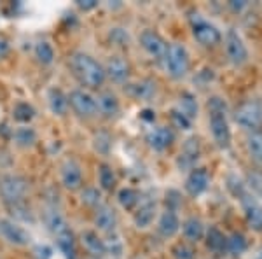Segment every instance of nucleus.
Listing matches in <instances>:
<instances>
[{
	"label": "nucleus",
	"instance_id": "1",
	"mask_svg": "<svg viewBox=\"0 0 262 259\" xmlns=\"http://www.w3.org/2000/svg\"><path fill=\"white\" fill-rule=\"evenodd\" d=\"M70 67L74 70V75L79 79V83L86 88H91V90L100 88L105 77H107L103 67L86 53H75L70 58Z\"/></svg>",
	"mask_w": 262,
	"mask_h": 259
},
{
	"label": "nucleus",
	"instance_id": "2",
	"mask_svg": "<svg viewBox=\"0 0 262 259\" xmlns=\"http://www.w3.org/2000/svg\"><path fill=\"white\" fill-rule=\"evenodd\" d=\"M210 110V128H212L213 140L221 149H227L231 146V130L226 119L227 105L221 96H212L208 100Z\"/></svg>",
	"mask_w": 262,
	"mask_h": 259
},
{
	"label": "nucleus",
	"instance_id": "3",
	"mask_svg": "<svg viewBox=\"0 0 262 259\" xmlns=\"http://www.w3.org/2000/svg\"><path fill=\"white\" fill-rule=\"evenodd\" d=\"M163 60L168 75H171L173 79H182L189 72V53L182 44H168Z\"/></svg>",
	"mask_w": 262,
	"mask_h": 259
},
{
	"label": "nucleus",
	"instance_id": "4",
	"mask_svg": "<svg viewBox=\"0 0 262 259\" xmlns=\"http://www.w3.org/2000/svg\"><path fill=\"white\" fill-rule=\"evenodd\" d=\"M234 121L248 131H259L262 126V105L257 100H247L236 109Z\"/></svg>",
	"mask_w": 262,
	"mask_h": 259
},
{
	"label": "nucleus",
	"instance_id": "5",
	"mask_svg": "<svg viewBox=\"0 0 262 259\" xmlns=\"http://www.w3.org/2000/svg\"><path fill=\"white\" fill-rule=\"evenodd\" d=\"M189 21H191L194 39L200 42L201 46H215L221 42L222 35H221V32L217 30V27H213L212 23H208L200 12H191Z\"/></svg>",
	"mask_w": 262,
	"mask_h": 259
},
{
	"label": "nucleus",
	"instance_id": "6",
	"mask_svg": "<svg viewBox=\"0 0 262 259\" xmlns=\"http://www.w3.org/2000/svg\"><path fill=\"white\" fill-rule=\"evenodd\" d=\"M28 184L23 177L19 175H4L0 177V194L7 203L18 205L23 202V198L27 196Z\"/></svg>",
	"mask_w": 262,
	"mask_h": 259
},
{
	"label": "nucleus",
	"instance_id": "7",
	"mask_svg": "<svg viewBox=\"0 0 262 259\" xmlns=\"http://www.w3.org/2000/svg\"><path fill=\"white\" fill-rule=\"evenodd\" d=\"M226 53H227V58L232 65L239 67L243 65L245 62L248 60V49L245 46L243 39L239 37V33L231 28L227 30V35H226Z\"/></svg>",
	"mask_w": 262,
	"mask_h": 259
},
{
	"label": "nucleus",
	"instance_id": "8",
	"mask_svg": "<svg viewBox=\"0 0 262 259\" xmlns=\"http://www.w3.org/2000/svg\"><path fill=\"white\" fill-rule=\"evenodd\" d=\"M239 203L243 207L245 212V219H247L248 226H250L253 231H262V203L259 202V198L253 196L247 191L242 198H239Z\"/></svg>",
	"mask_w": 262,
	"mask_h": 259
},
{
	"label": "nucleus",
	"instance_id": "9",
	"mask_svg": "<svg viewBox=\"0 0 262 259\" xmlns=\"http://www.w3.org/2000/svg\"><path fill=\"white\" fill-rule=\"evenodd\" d=\"M69 105L79 114L81 117H93L96 114V102L95 96H91L84 90H74L69 95Z\"/></svg>",
	"mask_w": 262,
	"mask_h": 259
},
{
	"label": "nucleus",
	"instance_id": "10",
	"mask_svg": "<svg viewBox=\"0 0 262 259\" xmlns=\"http://www.w3.org/2000/svg\"><path fill=\"white\" fill-rule=\"evenodd\" d=\"M0 236L12 245H18V247L27 245L30 240L28 233L11 219H0Z\"/></svg>",
	"mask_w": 262,
	"mask_h": 259
},
{
	"label": "nucleus",
	"instance_id": "11",
	"mask_svg": "<svg viewBox=\"0 0 262 259\" xmlns=\"http://www.w3.org/2000/svg\"><path fill=\"white\" fill-rule=\"evenodd\" d=\"M140 44L152 58H158V60H163L164 53L168 49V44L164 42V39L154 30H143L140 33Z\"/></svg>",
	"mask_w": 262,
	"mask_h": 259
},
{
	"label": "nucleus",
	"instance_id": "12",
	"mask_svg": "<svg viewBox=\"0 0 262 259\" xmlns=\"http://www.w3.org/2000/svg\"><path fill=\"white\" fill-rule=\"evenodd\" d=\"M210 184V173L205 168H192L189 173L187 181H185V191L191 196H200L208 189Z\"/></svg>",
	"mask_w": 262,
	"mask_h": 259
},
{
	"label": "nucleus",
	"instance_id": "13",
	"mask_svg": "<svg viewBox=\"0 0 262 259\" xmlns=\"http://www.w3.org/2000/svg\"><path fill=\"white\" fill-rule=\"evenodd\" d=\"M200 160V140L191 137L184 142L179 156V167L182 170H192L196 161Z\"/></svg>",
	"mask_w": 262,
	"mask_h": 259
},
{
	"label": "nucleus",
	"instance_id": "14",
	"mask_svg": "<svg viewBox=\"0 0 262 259\" xmlns=\"http://www.w3.org/2000/svg\"><path fill=\"white\" fill-rule=\"evenodd\" d=\"M61 182L70 191L79 189L82 186V170L74 160H67L61 165Z\"/></svg>",
	"mask_w": 262,
	"mask_h": 259
},
{
	"label": "nucleus",
	"instance_id": "15",
	"mask_svg": "<svg viewBox=\"0 0 262 259\" xmlns=\"http://www.w3.org/2000/svg\"><path fill=\"white\" fill-rule=\"evenodd\" d=\"M173 131L168 126H158V128L150 130L147 133V144L150 146V149L154 151H164L173 144Z\"/></svg>",
	"mask_w": 262,
	"mask_h": 259
},
{
	"label": "nucleus",
	"instance_id": "16",
	"mask_svg": "<svg viewBox=\"0 0 262 259\" xmlns=\"http://www.w3.org/2000/svg\"><path fill=\"white\" fill-rule=\"evenodd\" d=\"M105 75H108L114 83H126L129 77V65L124 58L112 56L108 58L107 65H105Z\"/></svg>",
	"mask_w": 262,
	"mask_h": 259
},
{
	"label": "nucleus",
	"instance_id": "17",
	"mask_svg": "<svg viewBox=\"0 0 262 259\" xmlns=\"http://www.w3.org/2000/svg\"><path fill=\"white\" fill-rule=\"evenodd\" d=\"M95 224L100 231L114 233L117 228V215L108 205H100L95 210Z\"/></svg>",
	"mask_w": 262,
	"mask_h": 259
},
{
	"label": "nucleus",
	"instance_id": "18",
	"mask_svg": "<svg viewBox=\"0 0 262 259\" xmlns=\"http://www.w3.org/2000/svg\"><path fill=\"white\" fill-rule=\"evenodd\" d=\"M95 102H96V112H100L103 117H116L121 110L119 100H117V96L114 93L108 91L100 93L95 98Z\"/></svg>",
	"mask_w": 262,
	"mask_h": 259
},
{
	"label": "nucleus",
	"instance_id": "19",
	"mask_svg": "<svg viewBox=\"0 0 262 259\" xmlns=\"http://www.w3.org/2000/svg\"><path fill=\"white\" fill-rule=\"evenodd\" d=\"M180 229V221L179 215L175 214V210L166 209L159 217L158 223V231L161 233V236L164 238H171L173 235H177V231Z\"/></svg>",
	"mask_w": 262,
	"mask_h": 259
},
{
	"label": "nucleus",
	"instance_id": "20",
	"mask_svg": "<svg viewBox=\"0 0 262 259\" xmlns=\"http://www.w3.org/2000/svg\"><path fill=\"white\" fill-rule=\"evenodd\" d=\"M81 242H82L84 249H86L88 252L91 254V256L101 257V256H105V254H107V249H105V242L101 240L95 231H91V229H86V231L81 233Z\"/></svg>",
	"mask_w": 262,
	"mask_h": 259
},
{
	"label": "nucleus",
	"instance_id": "21",
	"mask_svg": "<svg viewBox=\"0 0 262 259\" xmlns=\"http://www.w3.org/2000/svg\"><path fill=\"white\" fill-rule=\"evenodd\" d=\"M182 231H184V236L189 244H196L200 242L203 236H205V226H203L201 219L198 217H189L182 224Z\"/></svg>",
	"mask_w": 262,
	"mask_h": 259
},
{
	"label": "nucleus",
	"instance_id": "22",
	"mask_svg": "<svg viewBox=\"0 0 262 259\" xmlns=\"http://www.w3.org/2000/svg\"><path fill=\"white\" fill-rule=\"evenodd\" d=\"M156 217V203L147 202L140 205V209L135 212V226L145 229L152 224V221Z\"/></svg>",
	"mask_w": 262,
	"mask_h": 259
},
{
	"label": "nucleus",
	"instance_id": "23",
	"mask_svg": "<svg viewBox=\"0 0 262 259\" xmlns=\"http://www.w3.org/2000/svg\"><path fill=\"white\" fill-rule=\"evenodd\" d=\"M46 224H48L49 231L53 233L54 236H60V235H63V233L70 231L65 217H63L58 210H49L48 214H46Z\"/></svg>",
	"mask_w": 262,
	"mask_h": 259
},
{
	"label": "nucleus",
	"instance_id": "24",
	"mask_svg": "<svg viewBox=\"0 0 262 259\" xmlns=\"http://www.w3.org/2000/svg\"><path fill=\"white\" fill-rule=\"evenodd\" d=\"M48 98H49L51 110H53L56 116H65L67 109H69V96H67L61 90H56V88H53V90L49 91Z\"/></svg>",
	"mask_w": 262,
	"mask_h": 259
},
{
	"label": "nucleus",
	"instance_id": "25",
	"mask_svg": "<svg viewBox=\"0 0 262 259\" xmlns=\"http://www.w3.org/2000/svg\"><path fill=\"white\" fill-rule=\"evenodd\" d=\"M247 149L250 158L262 167V131H250L247 137Z\"/></svg>",
	"mask_w": 262,
	"mask_h": 259
},
{
	"label": "nucleus",
	"instance_id": "26",
	"mask_svg": "<svg viewBox=\"0 0 262 259\" xmlns=\"http://www.w3.org/2000/svg\"><path fill=\"white\" fill-rule=\"evenodd\" d=\"M226 242L227 238L219 228H210V231L206 233V245L215 254H222L226 250Z\"/></svg>",
	"mask_w": 262,
	"mask_h": 259
},
{
	"label": "nucleus",
	"instance_id": "27",
	"mask_svg": "<svg viewBox=\"0 0 262 259\" xmlns=\"http://www.w3.org/2000/svg\"><path fill=\"white\" fill-rule=\"evenodd\" d=\"M175 110H179L182 116H185L187 119L192 121L194 117L198 116V102L191 93H184L179 100V107H177Z\"/></svg>",
	"mask_w": 262,
	"mask_h": 259
},
{
	"label": "nucleus",
	"instance_id": "28",
	"mask_svg": "<svg viewBox=\"0 0 262 259\" xmlns=\"http://www.w3.org/2000/svg\"><path fill=\"white\" fill-rule=\"evenodd\" d=\"M129 93L138 100H149L156 95V83H152V81H149V79L140 81V83H137V84L131 86Z\"/></svg>",
	"mask_w": 262,
	"mask_h": 259
},
{
	"label": "nucleus",
	"instance_id": "29",
	"mask_svg": "<svg viewBox=\"0 0 262 259\" xmlns=\"http://www.w3.org/2000/svg\"><path fill=\"white\" fill-rule=\"evenodd\" d=\"M56 242H58V247L63 252V256L67 259H75V238H74V233L72 231H67L63 235L56 236Z\"/></svg>",
	"mask_w": 262,
	"mask_h": 259
},
{
	"label": "nucleus",
	"instance_id": "30",
	"mask_svg": "<svg viewBox=\"0 0 262 259\" xmlns=\"http://www.w3.org/2000/svg\"><path fill=\"white\" fill-rule=\"evenodd\" d=\"M226 250L232 254V256H242L245 250H247V238H245L242 233H232L226 242Z\"/></svg>",
	"mask_w": 262,
	"mask_h": 259
},
{
	"label": "nucleus",
	"instance_id": "31",
	"mask_svg": "<svg viewBox=\"0 0 262 259\" xmlns=\"http://www.w3.org/2000/svg\"><path fill=\"white\" fill-rule=\"evenodd\" d=\"M117 200H119L121 207L126 210H133L135 207L138 205V202H140V194H138V191L131 189V188H124L119 191V194H117Z\"/></svg>",
	"mask_w": 262,
	"mask_h": 259
},
{
	"label": "nucleus",
	"instance_id": "32",
	"mask_svg": "<svg viewBox=\"0 0 262 259\" xmlns=\"http://www.w3.org/2000/svg\"><path fill=\"white\" fill-rule=\"evenodd\" d=\"M12 116H14V119L19 123H28L33 119L35 110H33L32 105L27 104V102H19V104H16L14 110H12Z\"/></svg>",
	"mask_w": 262,
	"mask_h": 259
},
{
	"label": "nucleus",
	"instance_id": "33",
	"mask_svg": "<svg viewBox=\"0 0 262 259\" xmlns=\"http://www.w3.org/2000/svg\"><path fill=\"white\" fill-rule=\"evenodd\" d=\"M35 56L42 65H51L54 60V49L49 42H39L35 46Z\"/></svg>",
	"mask_w": 262,
	"mask_h": 259
},
{
	"label": "nucleus",
	"instance_id": "34",
	"mask_svg": "<svg viewBox=\"0 0 262 259\" xmlns=\"http://www.w3.org/2000/svg\"><path fill=\"white\" fill-rule=\"evenodd\" d=\"M98 177H100L101 189H105V191H112L114 189V186H116V173H114L112 167H108V165H101L100 172H98Z\"/></svg>",
	"mask_w": 262,
	"mask_h": 259
},
{
	"label": "nucleus",
	"instance_id": "35",
	"mask_svg": "<svg viewBox=\"0 0 262 259\" xmlns=\"http://www.w3.org/2000/svg\"><path fill=\"white\" fill-rule=\"evenodd\" d=\"M14 140L21 147H32L37 142V135L32 128H18L14 131Z\"/></svg>",
	"mask_w": 262,
	"mask_h": 259
},
{
	"label": "nucleus",
	"instance_id": "36",
	"mask_svg": "<svg viewBox=\"0 0 262 259\" xmlns=\"http://www.w3.org/2000/svg\"><path fill=\"white\" fill-rule=\"evenodd\" d=\"M227 189L231 191L232 196L239 200L245 193H247V184H245L236 173H229V175H227Z\"/></svg>",
	"mask_w": 262,
	"mask_h": 259
},
{
	"label": "nucleus",
	"instance_id": "37",
	"mask_svg": "<svg viewBox=\"0 0 262 259\" xmlns=\"http://www.w3.org/2000/svg\"><path fill=\"white\" fill-rule=\"evenodd\" d=\"M171 254L175 259H196V250H194L191 244H185V242L177 244L171 249Z\"/></svg>",
	"mask_w": 262,
	"mask_h": 259
},
{
	"label": "nucleus",
	"instance_id": "38",
	"mask_svg": "<svg viewBox=\"0 0 262 259\" xmlns=\"http://www.w3.org/2000/svg\"><path fill=\"white\" fill-rule=\"evenodd\" d=\"M81 200H82L84 205H88V207H100L101 194H100V191H98V189H95V188H86V189L82 191Z\"/></svg>",
	"mask_w": 262,
	"mask_h": 259
},
{
	"label": "nucleus",
	"instance_id": "39",
	"mask_svg": "<svg viewBox=\"0 0 262 259\" xmlns=\"http://www.w3.org/2000/svg\"><path fill=\"white\" fill-rule=\"evenodd\" d=\"M248 186L257 196H262V173L250 172L248 173Z\"/></svg>",
	"mask_w": 262,
	"mask_h": 259
},
{
	"label": "nucleus",
	"instance_id": "40",
	"mask_svg": "<svg viewBox=\"0 0 262 259\" xmlns=\"http://www.w3.org/2000/svg\"><path fill=\"white\" fill-rule=\"evenodd\" d=\"M171 121H173V125L177 126V128H180V130H189L191 128V119H187L185 116H182V114L179 112V110H171Z\"/></svg>",
	"mask_w": 262,
	"mask_h": 259
},
{
	"label": "nucleus",
	"instance_id": "41",
	"mask_svg": "<svg viewBox=\"0 0 262 259\" xmlns=\"http://www.w3.org/2000/svg\"><path fill=\"white\" fill-rule=\"evenodd\" d=\"M108 235L112 236L108 242H105V249H107V252L111 250L112 254H116V256H119L121 254V250H122V244H121V240H119V236L116 235V231L114 233H108Z\"/></svg>",
	"mask_w": 262,
	"mask_h": 259
},
{
	"label": "nucleus",
	"instance_id": "42",
	"mask_svg": "<svg viewBox=\"0 0 262 259\" xmlns=\"http://www.w3.org/2000/svg\"><path fill=\"white\" fill-rule=\"evenodd\" d=\"M77 6L81 7V9L88 11V9H93V7L98 6V2H96V0H77Z\"/></svg>",
	"mask_w": 262,
	"mask_h": 259
},
{
	"label": "nucleus",
	"instance_id": "43",
	"mask_svg": "<svg viewBox=\"0 0 262 259\" xmlns=\"http://www.w3.org/2000/svg\"><path fill=\"white\" fill-rule=\"evenodd\" d=\"M229 6H231V9H232V11L239 12L242 9H245V7H247L248 4H247V2H229Z\"/></svg>",
	"mask_w": 262,
	"mask_h": 259
},
{
	"label": "nucleus",
	"instance_id": "44",
	"mask_svg": "<svg viewBox=\"0 0 262 259\" xmlns=\"http://www.w3.org/2000/svg\"><path fill=\"white\" fill-rule=\"evenodd\" d=\"M7 51H9V46H7V42L0 39V60H2V58L6 56V54H7Z\"/></svg>",
	"mask_w": 262,
	"mask_h": 259
},
{
	"label": "nucleus",
	"instance_id": "45",
	"mask_svg": "<svg viewBox=\"0 0 262 259\" xmlns=\"http://www.w3.org/2000/svg\"><path fill=\"white\" fill-rule=\"evenodd\" d=\"M140 116L143 117V119L145 121H154V112H152V110H143V112L140 114Z\"/></svg>",
	"mask_w": 262,
	"mask_h": 259
},
{
	"label": "nucleus",
	"instance_id": "46",
	"mask_svg": "<svg viewBox=\"0 0 262 259\" xmlns=\"http://www.w3.org/2000/svg\"><path fill=\"white\" fill-rule=\"evenodd\" d=\"M255 259H262V249L259 250V252H257V257Z\"/></svg>",
	"mask_w": 262,
	"mask_h": 259
}]
</instances>
